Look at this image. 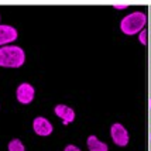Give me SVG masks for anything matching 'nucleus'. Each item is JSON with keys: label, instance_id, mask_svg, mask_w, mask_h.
Masks as SVG:
<instances>
[{"label": "nucleus", "instance_id": "obj_4", "mask_svg": "<svg viewBox=\"0 0 151 151\" xmlns=\"http://www.w3.org/2000/svg\"><path fill=\"white\" fill-rule=\"evenodd\" d=\"M17 99L20 103H30L34 99V88L30 83H21L17 88Z\"/></svg>", "mask_w": 151, "mask_h": 151}, {"label": "nucleus", "instance_id": "obj_9", "mask_svg": "<svg viewBox=\"0 0 151 151\" xmlns=\"http://www.w3.org/2000/svg\"><path fill=\"white\" fill-rule=\"evenodd\" d=\"M9 151H26V148H24V145L20 140L14 138L9 143Z\"/></svg>", "mask_w": 151, "mask_h": 151}, {"label": "nucleus", "instance_id": "obj_1", "mask_svg": "<svg viewBox=\"0 0 151 151\" xmlns=\"http://www.w3.org/2000/svg\"><path fill=\"white\" fill-rule=\"evenodd\" d=\"M26 54L16 45H7L0 48V66L7 68H19L24 64Z\"/></svg>", "mask_w": 151, "mask_h": 151}, {"label": "nucleus", "instance_id": "obj_8", "mask_svg": "<svg viewBox=\"0 0 151 151\" xmlns=\"http://www.w3.org/2000/svg\"><path fill=\"white\" fill-rule=\"evenodd\" d=\"M88 148L89 151H107V145L102 141H99L98 137L95 136H89L88 138Z\"/></svg>", "mask_w": 151, "mask_h": 151}, {"label": "nucleus", "instance_id": "obj_5", "mask_svg": "<svg viewBox=\"0 0 151 151\" xmlns=\"http://www.w3.org/2000/svg\"><path fill=\"white\" fill-rule=\"evenodd\" d=\"M34 132L38 136H50L52 133V124L44 117H35L34 119Z\"/></svg>", "mask_w": 151, "mask_h": 151}, {"label": "nucleus", "instance_id": "obj_7", "mask_svg": "<svg viewBox=\"0 0 151 151\" xmlns=\"http://www.w3.org/2000/svg\"><path fill=\"white\" fill-rule=\"evenodd\" d=\"M55 114H57L58 117L62 119L64 124L71 123V122H73V119H75V112H73L71 107H68V106H65V105L55 106Z\"/></svg>", "mask_w": 151, "mask_h": 151}, {"label": "nucleus", "instance_id": "obj_12", "mask_svg": "<svg viewBox=\"0 0 151 151\" xmlns=\"http://www.w3.org/2000/svg\"><path fill=\"white\" fill-rule=\"evenodd\" d=\"M127 6H119V4H114V9H117V10H123V9H126Z\"/></svg>", "mask_w": 151, "mask_h": 151}, {"label": "nucleus", "instance_id": "obj_10", "mask_svg": "<svg viewBox=\"0 0 151 151\" xmlns=\"http://www.w3.org/2000/svg\"><path fill=\"white\" fill-rule=\"evenodd\" d=\"M145 37H147V33H145V30H141V33H140V41H141V44H145V42H147Z\"/></svg>", "mask_w": 151, "mask_h": 151}, {"label": "nucleus", "instance_id": "obj_2", "mask_svg": "<svg viewBox=\"0 0 151 151\" xmlns=\"http://www.w3.org/2000/svg\"><path fill=\"white\" fill-rule=\"evenodd\" d=\"M145 21H147V16L144 13H141V12H136V13L126 16L124 19L122 20L120 28L124 34L133 35V34L143 30V27L145 26Z\"/></svg>", "mask_w": 151, "mask_h": 151}, {"label": "nucleus", "instance_id": "obj_3", "mask_svg": "<svg viewBox=\"0 0 151 151\" xmlns=\"http://www.w3.org/2000/svg\"><path fill=\"white\" fill-rule=\"evenodd\" d=\"M110 133H112L113 141L117 145H120V147L127 145V143H129V133L120 123H114L112 126V129H110Z\"/></svg>", "mask_w": 151, "mask_h": 151}, {"label": "nucleus", "instance_id": "obj_11", "mask_svg": "<svg viewBox=\"0 0 151 151\" xmlns=\"http://www.w3.org/2000/svg\"><path fill=\"white\" fill-rule=\"evenodd\" d=\"M65 151H81V150H79L76 145H66V147H65Z\"/></svg>", "mask_w": 151, "mask_h": 151}, {"label": "nucleus", "instance_id": "obj_6", "mask_svg": "<svg viewBox=\"0 0 151 151\" xmlns=\"http://www.w3.org/2000/svg\"><path fill=\"white\" fill-rule=\"evenodd\" d=\"M17 40V30L12 26H0V45Z\"/></svg>", "mask_w": 151, "mask_h": 151}]
</instances>
